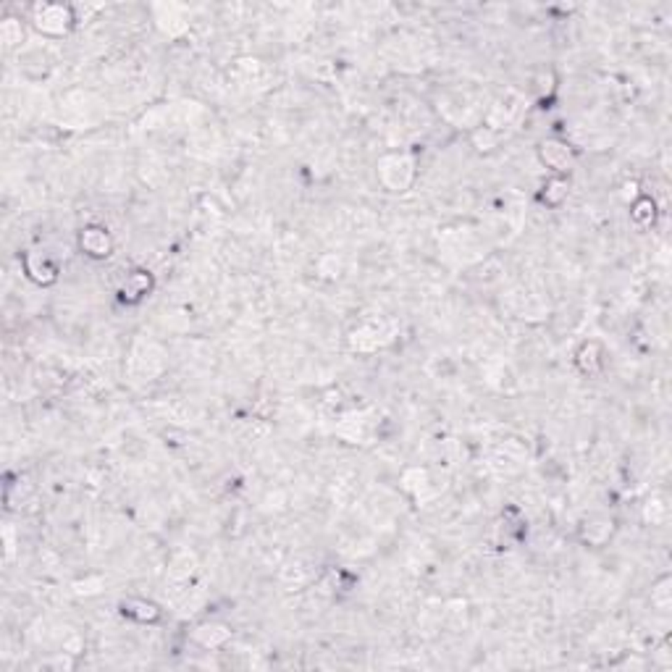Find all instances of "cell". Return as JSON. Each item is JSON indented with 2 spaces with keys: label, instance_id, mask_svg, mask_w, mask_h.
<instances>
[{
  "label": "cell",
  "instance_id": "obj_5",
  "mask_svg": "<svg viewBox=\"0 0 672 672\" xmlns=\"http://www.w3.org/2000/svg\"><path fill=\"white\" fill-rule=\"evenodd\" d=\"M124 615L140 620V622H153V620L158 617V606L153 604V602H145V599H129L124 604Z\"/></svg>",
  "mask_w": 672,
  "mask_h": 672
},
{
  "label": "cell",
  "instance_id": "obj_7",
  "mask_svg": "<svg viewBox=\"0 0 672 672\" xmlns=\"http://www.w3.org/2000/svg\"><path fill=\"white\" fill-rule=\"evenodd\" d=\"M602 349H599V344L596 342H588L583 349L578 352V365L583 368V373H596V370L602 368Z\"/></svg>",
  "mask_w": 672,
  "mask_h": 672
},
{
  "label": "cell",
  "instance_id": "obj_9",
  "mask_svg": "<svg viewBox=\"0 0 672 672\" xmlns=\"http://www.w3.org/2000/svg\"><path fill=\"white\" fill-rule=\"evenodd\" d=\"M654 211H657L654 200H651V198H638L635 202H633L631 218L638 226H649L651 221H654Z\"/></svg>",
  "mask_w": 672,
  "mask_h": 672
},
{
  "label": "cell",
  "instance_id": "obj_1",
  "mask_svg": "<svg viewBox=\"0 0 672 672\" xmlns=\"http://www.w3.org/2000/svg\"><path fill=\"white\" fill-rule=\"evenodd\" d=\"M71 21H74V16H71V8H66V6L45 3V6L35 8V24L45 35H64Z\"/></svg>",
  "mask_w": 672,
  "mask_h": 672
},
{
  "label": "cell",
  "instance_id": "obj_6",
  "mask_svg": "<svg viewBox=\"0 0 672 672\" xmlns=\"http://www.w3.org/2000/svg\"><path fill=\"white\" fill-rule=\"evenodd\" d=\"M147 289H150V276H147L145 271H137V273H132V276L126 278L121 294H124V300H126V294H129V300H140V297L147 294Z\"/></svg>",
  "mask_w": 672,
  "mask_h": 672
},
{
  "label": "cell",
  "instance_id": "obj_10",
  "mask_svg": "<svg viewBox=\"0 0 672 672\" xmlns=\"http://www.w3.org/2000/svg\"><path fill=\"white\" fill-rule=\"evenodd\" d=\"M218 628H221V625H200V628H198V638L205 646H221L226 641V638L231 635V631H229V628H224L221 633H215Z\"/></svg>",
  "mask_w": 672,
  "mask_h": 672
},
{
  "label": "cell",
  "instance_id": "obj_2",
  "mask_svg": "<svg viewBox=\"0 0 672 672\" xmlns=\"http://www.w3.org/2000/svg\"><path fill=\"white\" fill-rule=\"evenodd\" d=\"M79 247L90 258H108L111 250H113V239H111V234H108L106 229L90 226V229H84L79 234Z\"/></svg>",
  "mask_w": 672,
  "mask_h": 672
},
{
  "label": "cell",
  "instance_id": "obj_3",
  "mask_svg": "<svg viewBox=\"0 0 672 672\" xmlns=\"http://www.w3.org/2000/svg\"><path fill=\"white\" fill-rule=\"evenodd\" d=\"M541 160H544L549 169H554V171H567V169L573 166L575 155H573V147L567 145V142L546 140V142L541 145Z\"/></svg>",
  "mask_w": 672,
  "mask_h": 672
},
{
  "label": "cell",
  "instance_id": "obj_11",
  "mask_svg": "<svg viewBox=\"0 0 672 672\" xmlns=\"http://www.w3.org/2000/svg\"><path fill=\"white\" fill-rule=\"evenodd\" d=\"M0 37H3V42L11 48V45H16V42H21L24 29H21V24H19L16 19H6V21L0 24Z\"/></svg>",
  "mask_w": 672,
  "mask_h": 672
},
{
  "label": "cell",
  "instance_id": "obj_4",
  "mask_svg": "<svg viewBox=\"0 0 672 672\" xmlns=\"http://www.w3.org/2000/svg\"><path fill=\"white\" fill-rule=\"evenodd\" d=\"M24 265H27V276L35 278L37 284H53L55 278H58V268L42 252H29L27 258H24Z\"/></svg>",
  "mask_w": 672,
  "mask_h": 672
},
{
  "label": "cell",
  "instance_id": "obj_8",
  "mask_svg": "<svg viewBox=\"0 0 672 672\" xmlns=\"http://www.w3.org/2000/svg\"><path fill=\"white\" fill-rule=\"evenodd\" d=\"M567 198V182L562 176H552L546 184H544V202L557 208L562 200Z\"/></svg>",
  "mask_w": 672,
  "mask_h": 672
}]
</instances>
